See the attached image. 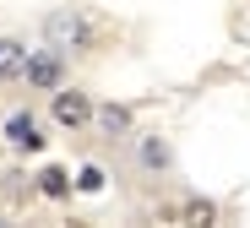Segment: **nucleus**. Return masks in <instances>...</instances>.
Wrapping results in <instances>:
<instances>
[{
	"mask_svg": "<svg viewBox=\"0 0 250 228\" xmlns=\"http://www.w3.org/2000/svg\"><path fill=\"white\" fill-rule=\"evenodd\" d=\"M44 38L55 43L60 55H65V49H71V55H87V49L104 43V17L82 11V6H60V11L44 17Z\"/></svg>",
	"mask_w": 250,
	"mask_h": 228,
	"instance_id": "1",
	"label": "nucleus"
},
{
	"mask_svg": "<svg viewBox=\"0 0 250 228\" xmlns=\"http://www.w3.org/2000/svg\"><path fill=\"white\" fill-rule=\"evenodd\" d=\"M49 114H55V125H60V130H87V125H93V114H98V104L82 93V87H55Z\"/></svg>",
	"mask_w": 250,
	"mask_h": 228,
	"instance_id": "2",
	"label": "nucleus"
},
{
	"mask_svg": "<svg viewBox=\"0 0 250 228\" xmlns=\"http://www.w3.org/2000/svg\"><path fill=\"white\" fill-rule=\"evenodd\" d=\"M6 142H11L17 152H38V147H44V125H38V114L17 109V114L6 120Z\"/></svg>",
	"mask_w": 250,
	"mask_h": 228,
	"instance_id": "3",
	"label": "nucleus"
},
{
	"mask_svg": "<svg viewBox=\"0 0 250 228\" xmlns=\"http://www.w3.org/2000/svg\"><path fill=\"white\" fill-rule=\"evenodd\" d=\"M27 87H44V93H55V87H60V49H55V43H49L44 55L27 60Z\"/></svg>",
	"mask_w": 250,
	"mask_h": 228,
	"instance_id": "4",
	"label": "nucleus"
},
{
	"mask_svg": "<svg viewBox=\"0 0 250 228\" xmlns=\"http://www.w3.org/2000/svg\"><path fill=\"white\" fill-rule=\"evenodd\" d=\"M27 60H33V49H27L22 38H0V82L27 76Z\"/></svg>",
	"mask_w": 250,
	"mask_h": 228,
	"instance_id": "5",
	"label": "nucleus"
},
{
	"mask_svg": "<svg viewBox=\"0 0 250 228\" xmlns=\"http://www.w3.org/2000/svg\"><path fill=\"white\" fill-rule=\"evenodd\" d=\"M136 163H142L147 174L169 168V142H163V136H152V130H142V136H136Z\"/></svg>",
	"mask_w": 250,
	"mask_h": 228,
	"instance_id": "6",
	"label": "nucleus"
},
{
	"mask_svg": "<svg viewBox=\"0 0 250 228\" xmlns=\"http://www.w3.org/2000/svg\"><path fill=\"white\" fill-rule=\"evenodd\" d=\"M93 125L109 136V142H114V136H131V109H125V104H104V109L93 114Z\"/></svg>",
	"mask_w": 250,
	"mask_h": 228,
	"instance_id": "7",
	"label": "nucleus"
},
{
	"mask_svg": "<svg viewBox=\"0 0 250 228\" xmlns=\"http://www.w3.org/2000/svg\"><path fill=\"white\" fill-rule=\"evenodd\" d=\"M38 179H44V185H38L44 196H71V174H65V168H44Z\"/></svg>",
	"mask_w": 250,
	"mask_h": 228,
	"instance_id": "8",
	"label": "nucleus"
},
{
	"mask_svg": "<svg viewBox=\"0 0 250 228\" xmlns=\"http://www.w3.org/2000/svg\"><path fill=\"white\" fill-rule=\"evenodd\" d=\"M174 217H180V223H212L218 212H212V201H180Z\"/></svg>",
	"mask_w": 250,
	"mask_h": 228,
	"instance_id": "9",
	"label": "nucleus"
},
{
	"mask_svg": "<svg viewBox=\"0 0 250 228\" xmlns=\"http://www.w3.org/2000/svg\"><path fill=\"white\" fill-rule=\"evenodd\" d=\"M82 190H104V174L98 168H82Z\"/></svg>",
	"mask_w": 250,
	"mask_h": 228,
	"instance_id": "10",
	"label": "nucleus"
}]
</instances>
